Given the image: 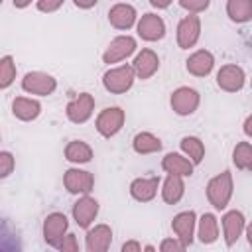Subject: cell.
Segmentation results:
<instances>
[{
    "label": "cell",
    "instance_id": "cell-6",
    "mask_svg": "<svg viewBox=\"0 0 252 252\" xmlns=\"http://www.w3.org/2000/svg\"><path fill=\"white\" fill-rule=\"evenodd\" d=\"M67 228H69V220L63 213H49L45 219H43V240L53 246V248H59V244L63 242V238L67 236Z\"/></svg>",
    "mask_w": 252,
    "mask_h": 252
},
{
    "label": "cell",
    "instance_id": "cell-13",
    "mask_svg": "<svg viewBox=\"0 0 252 252\" xmlns=\"http://www.w3.org/2000/svg\"><path fill=\"white\" fill-rule=\"evenodd\" d=\"M195 228H197L195 211H181L171 220V230L175 232V238L185 246H189L195 240Z\"/></svg>",
    "mask_w": 252,
    "mask_h": 252
},
{
    "label": "cell",
    "instance_id": "cell-20",
    "mask_svg": "<svg viewBox=\"0 0 252 252\" xmlns=\"http://www.w3.org/2000/svg\"><path fill=\"white\" fill-rule=\"evenodd\" d=\"M159 189V177H136L130 183V195L132 199L140 203H150Z\"/></svg>",
    "mask_w": 252,
    "mask_h": 252
},
{
    "label": "cell",
    "instance_id": "cell-2",
    "mask_svg": "<svg viewBox=\"0 0 252 252\" xmlns=\"http://www.w3.org/2000/svg\"><path fill=\"white\" fill-rule=\"evenodd\" d=\"M136 81V75L132 71L130 65H118V67H110L104 75H102V87L110 93V94H124L132 89Z\"/></svg>",
    "mask_w": 252,
    "mask_h": 252
},
{
    "label": "cell",
    "instance_id": "cell-8",
    "mask_svg": "<svg viewBox=\"0 0 252 252\" xmlns=\"http://www.w3.org/2000/svg\"><path fill=\"white\" fill-rule=\"evenodd\" d=\"M175 37H177V45L181 49L195 47V43L201 37V20H199V16H195V14L183 16L179 20V24H177Z\"/></svg>",
    "mask_w": 252,
    "mask_h": 252
},
{
    "label": "cell",
    "instance_id": "cell-1",
    "mask_svg": "<svg viewBox=\"0 0 252 252\" xmlns=\"http://www.w3.org/2000/svg\"><path fill=\"white\" fill-rule=\"evenodd\" d=\"M232 189H234V183H232V173L228 169L211 177L205 187L207 199L217 211H224L228 207V203L232 199Z\"/></svg>",
    "mask_w": 252,
    "mask_h": 252
},
{
    "label": "cell",
    "instance_id": "cell-33",
    "mask_svg": "<svg viewBox=\"0 0 252 252\" xmlns=\"http://www.w3.org/2000/svg\"><path fill=\"white\" fill-rule=\"evenodd\" d=\"M159 252H185V244H181L177 238H163L159 244Z\"/></svg>",
    "mask_w": 252,
    "mask_h": 252
},
{
    "label": "cell",
    "instance_id": "cell-22",
    "mask_svg": "<svg viewBox=\"0 0 252 252\" xmlns=\"http://www.w3.org/2000/svg\"><path fill=\"white\" fill-rule=\"evenodd\" d=\"M193 163L183 156V154H165V158L161 159V169L167 175H179V177H189L193 173Z\"/></svg>",
    "mask_w": 252,
    "mask_h": 252
},
{
    "label": "cell",
    "instance_id": "cell-39",
    "mask_svg": "<svg viewBox=\"0 0 252 252\" xmlns=\"http://www.w3.org/2000/svg\"><path fill=\"white\" fill-rule=\"evenodd\" d=\"M142 252H156V248L152 246V244H148V246H144V250Z\"/></svg>",
    "mask_w": 252,
    "mask_h": 252
},
{
    "label": "cell",
    "instance_id": "cell-15",
    "mask_svg": "<svg viewBox=\"0 0 252 252\" xmlns=\"http://www.w3.org/2000/svg\"><path fill=\"white\" fill-rule=\"evenodd\" d=\"M130 67H132L136 79L146 81V79H150V77H154L158 73V69H159V57H158V53L154 49H148L146 47L140 53H136V57H134V61H132Z\"/></svg>",
    "mask_w": 252,
    "mask_h": 252
},
{
    "label": "cell",
    "instance_id": "cell-35",
    "mask_svg": "<svg viewBox=\"0 0 252 252\" xmlns=\"http://www.w3.org/2000/svg\"><path fill=\"white\" fill-rule=\"evenodd\" d=\"M35 6H37V10H39V12H47V14H49V12L59 10V8L63 6V2H61V0H55V2H49V0H39Z\"/></svg>",
    "mask_w": 252,
    "mask_h": 252
},
{
    "label": "cell",
    "instance_id": "cell-4",
    "mask_svg": "<svg viewBox=\"0 0 252 252\" xmlns=\"http://www.w3.org/2000/svg\"><path fill=\"white\" fill-rule=\"evenodd\" d=\"M22 89L28 94H37V96H49L57 89V79L49 73L43 71H30L22 79Z\"/></svg>",
    "mask_w": 252,
    "mask_h": 252
},
{
    "label": "cell",
    "instance_id": "cell-23",
    "mask_svg": "<svg viewBox=\"0 0 252 252\" xmlns=\"http://www.w3.org/2000/svg\"><path fill=\"white\" fill-rule=\"evenodd\" d=\"M195 234L203 244H215L219 240V220H217V217L213 213H203L197 219Z\"/></svg>",
    "mask_w": 252,
    "mask_h": 252
},
{
    "label": "cell",
    "instance_id": "cell-18",
    "mask_svg": "<svg viewBox=\"0 0 252 252\" xmlns=\"http://www.w3.org/2000/svg\"><path fill=\"white\" fill-rule=\"evenodd\" d=\"M87 252H108L112 244V228L108 224H94L87 228Z\"/></svg>",
    "mask_w": 252,
    "mask_h": 252
},
{
    "label": "cell",
    "instance_id": "cell-10",
    "mask_svg": "<svg viewBox=\"0 0 252 252\" xmlns=\"http://www.w3.org/2000/svg\"><path fill=\"white\" fill-rule=\"evenodd\" d=\"M220 224H222V238H224V244L226 246H234L240 236L244 234L246 230V217L232 209V211H226L220 219Z\"/></svg>",
    "mask_w": 252,
    "mask_h": 252
},
{
    "label": "cell",
    "instance_id": "cell-36",
    "mask_svg": "<svg viewBox=\"0 0 252 252\" xmlns=\"http://www.w3.org/2000/svg\"><path fill=\"white\" fill-rule=\"evenodd\" d=\"M120 252H142V246L138 240H126L120 248Z\"/></svg>",
    "mask_w": 252,
    "mask_h": 252
},
{
    "label": "cell",
    "instance_id": "cell-26",
    "mask_svg": "<svg viewBox=\"0 0 252 252\" xmlns=\"http://www.w3.org/2000/svg\"><path fill=\"white\" fill-rule=\"evenodd\" d=\"M161 140L158 136H154L152 132H138L132 138V148L136 154L140 156H148V154H156L161 150Z\"/></svg>",
    "mask_w": 252,
    "mask_h": 252
},
{
    "label": "cell",
    "instance_id": "cell-25",
    "mask_svg": "<svg viewBox=\"0 0 252 252\" xmlns=\"http://www.w3.org/2000/svg\"><path fill=\"white\" fill-rule=\"evenodd\" d=\"M65 159L71 163H89L93 159V148L83 140H71L65 146Z\"/></svg>",
    "mask_w": 252,
    "mask_h": 252
},
{
    "label": "cell",
    "instance_id": "cell-27",
    "mask_svg": "<svg viewBox=\"0 0 252 252\" xmlns=\"http://www.w3.org/2000/svg\"><path fill=\"white\" fill-rule=\"evenodd\" d=\"M179 146H181L183 156L193 165H199L203 161V158H205V144L201 142V138H197V136H183Z\"/></svg>",
    "mask_w": 252,
    "mask_h": 252
},
{
    "label": "cell",
    "instance_id": "cell-3",
    "mask_svg": "<svg viewBox=\"0 0 252 252\" xmlns=\"http://www.w3.org/2000/svg\"><path fill=\"white\" fill-rule=\"evenodd\" d=\"M169 104L177 116H191L201 104V94L193 87H179L171 93Z\"/></svg>",
    "mask_w": 252,
    "mask_h": 252
},
{
    "label": "cell",
    "instance_id": "cell-34",
    "mask_svg": "<svg viewBox=\"0 0 252 252\" xmlns=\"http://www.w3.org/2000/svg\"><path fill=\"white\" fill-rule=\"evenodd\" d=\"M59 252H79V242L75 238V234H69L63 238V242L59 244Z\"/></svg>",
    "mask_w": 252,
    "mask_h": 252
},
{
    "label": "cell",
    "instance_id": "cell-7",
    "mask_svg": "<svg viewBox=\"0 0 252 252\" xmlns=\"http://www.w3.org/2000/svg\"><path fill=\"white\" fill-rule=\"evenodd\" d=\"M217 85L224 93H238L246 85V73L240 65L228 63L217 71Z\"/></svg>",
    "mask_w": 252,
    "mask_h": 252
},
{
    "label": "cell",
    "instance_id": "cell-28",
    "mask_svg": "<svg viewBox=\"0 0 252 252\" xmlns=\"http://www.w3.org/2000/svg\"><path fill=\"white\" fill-rule=\"evenodd\" d=\"M226 16L234 24H246L252 20V2L250 0H228Z\"/></svg>",
    "mask_w": 252,
    "mask_h": 252
},
{
    "label": "cell",
    "instance_id": "cell-14",
    "mask_svg": "<svg viewBox=\"0 0 252 252\" xmlns=\"http://www.w3.org/2000/svg\"><path fill=\"white\" fill-rule=\"evenodd\" d=\"M136 32L144 41H159L165 35V22L158 14H144L136 22Z\"/></svg>",
    "mask_w": 252,
    "mask_h": 252
},
{
    "label": "cell",
    "instance_id": "cell-16",
    "mask_svg": "<svg viewBox=\"0 0 252 252\" xmlns=\"http://www.w3.org/2000/svg\"><path fill=\"white\" fill-rule=\"evenodd\" d=\"M96 215H98V201L89 195L79 197L77 203L73 205V219L81 228H91Z\"/></svg>",
    "mask_w": 252,
    "mask_h": 252
},
{
    "label": "cell",
    "instance_id": "cell-37",
    "mask_svg": "<svg viewBox=\"0 0 252 252\" xmlns=\"http://www.w3.org/2000/svg\"><path fill=\"white\" fill-rule=\"evenodd\" d=\"M250 124H252V116H246V120H244V134H246V136H252Z\"/></svg>",
    "mask_w": 252,
    "mask_h": 252
},
{
    "label": "cell",
    "instance_id": "cell-29",
    "mask_svg": "<svg viewBox=\"0 0 252 252\" xmlns=\"http://www.w3.org/2000/svg\"><path fill=\"white\" fill-rule=\"evenodd\" d=\"M232 163L240 171H250L252 169V144L250 142H238L232 150Z\"/></svg>",
    "mask_w": 252,
    "mask_h": 252
},
{
    "label": "cell",
    "instance_id": "cell-40",
    "mask_svg": "<svg viewBox=\"0 0 252 252\" xmlns=\"http://www.w3.org/2000/svg\"><path fill=\"white\" fill-rule=\"evenodd\" d=\"M0 140H2V136H0Z\"/></svg>",
    "mask_w": 252,
    "mask_h": 252
},
{
    "label": "cell",
    "instance_id": "cell-19",
    "mask_svg": "<svg viewBox=\"0 0 252 252\" xmlns=\"http://www.w3.org/2000/svg\"><path fill=\"white\" fill-rule=\"evenodd\" d=\"M213 67H215V55L209 49H197L185 61V69L193 77H207L211 75Z\"/></svg>",
    "mask_w": 252,
    "mask_h": 252
},
{
    "label": "cell",
    "instance_id": "cell-38",
    "mask_svg": "<svg viewBox=\"0 0 252 252\" xmlns=\"http://www.w3.org/2000/svg\"><path fill=\"white\" fill-rule=\"evenodd\" d=\"M150 4H152L154 8H167V6H169V2H158V0H152Z\"/></svg>",
    "mask_w": 252,
    "mask_h": 252
},
{
    "label": "cell",
    "instance_id": "cell-31",
    "mask_svg": "<svg viewBox=\"0 0 252 252\" xmlns=\"http://www.w3.org/2000/svg\"><path fill=\"white\" fill-rule=\"evenodd\" d=\"M16 167V158L10 152H0V179H6Z\"/></svg>",
    "mask_w": 252,
    "mask_h": 252
},
{
    "label": "cell",
    "instance_id": "cell-5",
    "mask_svg": "<svg viewBox=\"0 0 252 252\" xmlns=\"http://www.w3.org/2000/svg\"><path fill=\"white\" fill-rule=\"evenodd\" d=\"M124 120H126V114L120 106H108V108L100 110V114L96 116L94 126H96V132L102 138H112L122 130Z\"/></svg>",
    "mask_w": 252,
    "mask_h": 252
},
{
    "label": "cell",
    "instance_id": "cell-9",
    "mask_svg": "<svg viewBox=\"0 0 252 252\" xmlns=\"http://www.w3.org/2000/svg\"><path fill=\"white\" fill-rule=\"evenodd\" d=\"M63 185L71 195H89L94 187V175L91 171L79 169V167H71L65 171L63 175Z\"/></svg>",
    "mask_w": 252,
    "mask_h": 252
},
{
    "label": "cell",
    "instance_id": "cell-30",
    "mask_svg": "<svg viewBox=\"0 0 252 252\" xmlns=\"http://www.w3.org/2000/svg\"><path fill=\"white\" fill-rule=\"evenodd\" d=\"M16 61L12 55H4L0 57V91H6L8 87L14 85L16 81Z\"/></svg>",
    "mask_w": 252,
    "mask_h": 252
},
{
    "label": "cell",
    "instance_id": "cell-21",
    "mask_svg": "<svg viewBox=\"0 0 252 252\" xmlns=\"http://www.w3.org/2000/svg\"><path fill=\"white\" fill-rule=\"evenodd\" d=\"M12 114L22 122H32L41 114V104L30 96H16L12 100Z\"/></svg>",
    "mask_w": 252,
    "mask_h": 252
},
{
    "label": "cell",
    "instance_id": "cell-24",
    "mask_svg": "<svg viewBox=\"0 0 252 252\" xmlns=\"http://www.w3.org/2000/svg\"><path fill=\"white\" fill-rule=\"evenodd\" d=\"M185 195V181L179 175H167L161 183V199L167 205H177Z\"/></svg>",
    "mask_w": 252,
    "mask_h": 252
},
{
    "label": "cell",
    "instance_id": "cell-12",
    "mask_svg": "<svg viewBox=\"0 0 252 252\" xmlns=\"http://www.w3.org/2000/svg\"><path fill=\"white\" fill-rule=\"evenodd\" d=\"M94 112V96L91 93H81L73 100H69L65 114L73 124H85Z\"/></svg>",
    "mask_w": 252,
    "mask_h": 252
},
{
    "label": "cell",
    "instance_id": "cell-11",
    "mask_svg": "<svg viewBox=\"0 0 252 252\" xmlns=\"http://www.w3.org/2000/svg\"><path fill=\"white\" fill-rule=\"evenodd\" d=\"M136 39L132 37V35H116L110 43H108V47L104 49V53H102V61L106 63V65H112V63H120V61H124L126 57H130L134 51H136Z\"/></svg>",
    "mask_w": 252,
    "mask_h": 252
},
{
    "label": "cell",
    "instance_id": "cell-32",
    "mask_svg": "<svg viewBox=\"0 0 252 252\" xmlns=\"http://www.w3.org/2000/svg\"><path fill=\"white\" fill-rule=\"evenodd\" d=\"M209 0H179V6L183 8V10H187L189 14H201V12H205L207 8H209Z\"/></svg>",
    "mask_w": 252,
    "mask_h": 252
},
{
    "label": "cell",
    "instance_id": "cell-17",
    "mask_svg": "<svg viewBox=\"0 0 252 252\" xmlns=\"http://www.w3.org/2000/svg\"><path fill=\"white\" fill-rule=\"evenodd\" d=\"M108 22L112 28L116 30H130L132 26H136L138 22V14H136V8L132 4H126V2H118L114 4L110 10H108Z\"/></svg>",
    "mask_w": 252,
    "mask_h": 252
}]
</instances>
